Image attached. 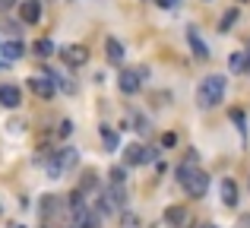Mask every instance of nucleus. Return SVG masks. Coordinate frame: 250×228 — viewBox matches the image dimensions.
Returning a JSON list of instances; mask_svg holds the SVG:
<instances>
[{
    "label": "nucleus",
    "instance_id": "nucleus-23",
    "mask_svg": "<svg viewBox=\"0 0 250 228\" xmlns=\"http://www.w3.org/2000/svg\"><path fill=\"white\" fill-rule=\"evenodd\" d=\"M231 117H234V124H238L241 136H247V127H244V114H241V111H231Z\"/></svg>",
    "mask_w": 250,
    "mask_h": 228
},
{
    "label": "nucleus",
    "instance_id": "nucleus-17",
    "mask_svg": "<svg viewBox=\"0 0 250 228\" xmlns=\"http://www.w3.org/2000/svg\"><path fill=\"white\" fill-rule=\"evenodd\" d=\"M127 117H130V124H133V130H136V133H149V130H152V127H149V121H146V114L130 111Z\"/></svg>",
    "mask_w": 250,
    "mask_h": 228
},
{
    "label": "nucleus",
    "instance_id": "nucleus-24",
    "mask_svg": "<svg viewBox=\"0 0 250 228\" xmlns=\"http://www.w3.org/2000/svg\"><path fill=\"white\" fill-rule=\"evenodd\" d=\"M57 133H61V136H70V133H73V121H61Z\"/></svg>",
    "mask_w": 250,
    "mask_h": 228
},
{
    "label": "nucleus",
    "instance_id": "nucleus-25",
    "mask_svg": "<svg viewBox=\"0 0 250 228\" xmlns=\"http://www.w3.org/2000/svg\"><path fill=\"white\" fill-rule=\"evenodd\" d=\"M162 146H165V149L177 146V136H174V133H165V136H162Z\"/></svg>",
    "mask_w": 250,
    "mask_h": 228
},
{
    "label": "nucleus",
    "instance_id": "nucleus-18",
    "mask_svg": "<svg viewBox=\"0 0 250 228\" xmlns=\"http://www.w3.org/2000/svg\"><path fill=\"white\" fill-rule=\"evenodd\" d=\"M32 51H35L38 57H51L54 54V41H51V38H38V41L32 44Z\"/></svg>",
    "mask_w": 250,
    "mask_h": 228
},
{
    "label": "nucleus",
    "instance_id": "nucleus-32",
    "mask_svg": "<svg viewBox=\"0 0 250 228\" xmlns=\"http://www.w3.org/2000/svg\"><path fill=\"white\" fill-rule=\"evenodd\" d=\"M206 3H209V0H206Z\"/></svg>",
    "mask_w": 250,
    "mask_h": 228
},
{
    "label": "nucleus",
    "instance_id": "nucleus-2",
    "mask_svg": "<svg viewBox=\"0 0 250 228\" xmlns=\"http://www.w3.org/2000/svg\"><path fill=\"white\" fill-rule=\"evenodd\" d=\"M222 99H225V76H219V73L206 76V80L200 83V89H196V102H200V108H215Z\"/></svg>",
    "mask_w": 250,
    "mask_h": 228
},
{
    "label": "nucleus",
    "instance_id": "nucleus-16",
    "mask_svg": "<svg viewBox=\"0 0 250 228\" xmlns=\"http://www.w3.org/2000/svg\"><path fill=\"white\" fill-rule=\"evenodd\" d=\"M165 222L174 225V228H181L184 222H187V212H184L181 206H171V209H165Z\"/></svg>",
    "mask_w": 250,
    "mask_h": 228
},
{
    "label": "nucleus",
    "instance_id": "nucleus-29",
    "mask_svg": "<svg viewBox=\"0 0 250 228\" xmlns=\"http://www.w3.org/2000/svg\"><path fill=\"white\" fill-rule=\"evenodd\" d=\"M10 228H25V225H19V222H10Z\"/></svg>",
    "mask_w": 250,
    "mask_h": 228
},
{
    "label": "nucleus",
    "instance_id": "nucleus-8",
    "mask_svg": "<svg viewBox=\"0 0 250 228\" xmlns=\"http://www.w3.org/2000/svg\"><path fill=\"white\" fill-rule=\"evenodd\" d=\"M61 57H63V63H67V67H83V63L89 61V51H85L83 44H70V48L61 51Z\"/></svg>",
    "mask_w": 250,
    "mask_h": 228
},
{
    "label": "nucleus",
    "instance_id": "nucleus-28",
    "mask_svg": "<svg viewBox=\"0 0 250 228\" xmlns=\"http://www.w3.org/2000/svg\"><path fill=\"white\" fill-rule=\"evenodd\" d=\"M16 6V0H0V10H13Z\"/></svg>",
    "mask_w": 250,
    "mask_h": 228
},
{
    "label": "nucleus",
    "instance_id": "nucleus-31",
    "mask_svg": "<svg viewBox=\"0 0 250 228\" xmlns=\"http://www.w3.org/2000/svg\"><path fill=\"white\" fill-rule=\"evenodd\" d=\"M3 63H6V61H3V57H0V67H3Z\"/></svg>",
    "mask_w": 250,
    "mask_h": 228
},
{
    "label": "nucleus",
    "instance_id": "nucleus-13",
    "mask_svg": "<svg viewBox=\"0 0 250 228\" xmlns=\"http://www.w3.org/2000/svg\"><path fill=\"white\" fill-rule=\"evenodd\" d=\"M98 133H102V143H104V149H108V152H114V149L121 146V136H117V130H114V127L102 124V130H98Z\"/></svg>",
    "mask_w": 250,
    "mask_h": 228
},
{
    "label": "nucleus",
    "instance_id": "nucleus-27",
    "mask_svg": "<svg viewBox=\"0 0 250 228\" xmlns=\"http://www.w3.org/2000/svg\"><path fill=\"white\" fill-rule=\"evenodd\" d=\"M155 159H159V149H155V146H146V165H149V162H155Z\"/></svg>",
    "mask_w": 250,
    "mask_h": 228
},
{
    "label": "nucleus",
    "instance_id": "nucleus-14",
    "mask_svg": "<svg viewBox=\"0 0 250 228\" xmlns=\"http://www.w3.org/2000/svg\"><path fill=\"white\" fill-rule=\"evenodd\" d=\"M222 203L225 206H238V184H234L231 178L222 181Z\"/></svg>",
    "mask_w": 250,
    "mask_h": 228
},
{
    "label": "nucleus",
    "instance_id": "nucleus-3",
    "mask_svg": "<svg viewBox=\"0 0 250 228\" xmlns=\"http://www.w3.org/2000/svg\"><path fill=\"white\" fill-rule=\"evenodd\" d=\"M124 203H127V187L111 181V184L102 190V197H98V212H104V216H111V212H121Z\"/></svg>",
    "mask_w": 250,
    "mask_h": 228
},
{
    "label": "nucleus",
    "instance_id": "nucleus-26",
    "mask_svg": "<svg viewBox=\"0 0 250 228\" xmlns=\"http://www.w3.org/2000/svg\"><path fill=\"white\" fill-rule=\"evenodd\" d=\"M155 3H159L162 10H174V6H181V0H155Z\"/></svg>",
    "mask_w": 250,
    "mask_h": 228
},
{
    "label": "nucleus",
    "instance_id": "nucleus-10",
    "mask_svg": "<svg viewBox=\"0 0 250 228\" xmlns=\"http://www.w3.org/2000/svg\"><path fill=\"white\" fill-rule=\"evenodd\" d=\"M19 16H22V22L35 25L38 19H42V3H38V0H25V3L19 6Z\"/></svg>",
    "mask_w": 250,
    "mask_h": 228
},
{
    "label": "nucleus",
    "instance_id": "nucleus-30",
    "mask_svg": "<svg viewBox=\"0 0 250 228\" xmlns=\"http://www.w3.org/2000/svg\"><path fill=\"white\" fill-rule=\"evenodd\" d=\"M200 228H219V225H200Z\"/></svg>",
    "mask_w": 250,
    "mask_h": 228
},
{
    "label": "nucleus",
    "instance_id": "nucleus-20",
    "mask_svg": "<svg viewBox=\"0 0 250 228\" xmlns=\"http://www.w3.org/2000/svg\"><path fill=\"white\" fill-rule=\"evenodd\" d=\"M228 67H231V73H241V70H247V57L244 54H231L228 57Z\"/></svg>",
    "mask_w": 250,
    "mask_h": 228
},
{
    "label": "nucleus",
    "instance_id": "nucleus-1",
    "mask_svg": "<svg viewBox=\"0 0 250 228\" xmlns=\"http://www.w3.org/2000/svg\"><path fill=\"white\" fill-rule=\"evenodd\" d=\"M177 181H181V187L187 190V197H193V200L206 197V190H209V174L203 171V168H196V152H190L187 162H181V165H177Z\"/></svg>",
    "mask_w": 250,
    "mask_h": 228
},
{
    "label": "nucleus",
    "instance_id": "nucleus-6",
    "mask_svg": "<svg viewBox=\"0 0 250 228\" xmlns=\"http://www.w3.org/2000/svg\"><path fill=\"white\" fill-rule=\"evenodd\" d=\"M143 73H146V70H124V73L117 76V86H121V92H124V95H133V92H140Z\"/></svg>",
    "mask_w": 250,
    "mask_h": 228
},
{
    "label": "nucleus",
    "instance_id": "nucleus-19",
    "mask_svg": "<svg viewBox=\"0 0 250 228\" xmlns=\"http://www.w3.org/2000/svg\"><path fill=\"white\" fill-rule=\"evenodd\" d=\"M234 22H238V10H228L225 16L219 19V32H228V29H231Z\"/></svg>",
    "mask_w": 250,
    "mask_h": 228
},
{
    "label": "nucleus",
    "instance_id": "nucleus-22",
    "mask_svg": "<svg viewBox=\"0 0 250 228\" xmlns=\"http://www.w3.org/2000/svg\"><path fill=\"white\" fill-rule=\"evenodd\" d=\"M121 228H140V219H136L133 212H124V219H121Z\"/></svg>",
    "mask_w": 250,
    "mask_h": 228
},
{
    "label": "nucleus",
    "instance_id": "nucleus-9",
    "mask_svg": "<svg viewBox=\"0 0 250 228\" xmlns=\"http://www.w3.org/2000/svg\"><path fill=\"white\" fill-rule=\"evenodd\" d=\"M187 44H190V51H193V57H209V44L200 38V32H196V25H190L187 29Z\"/></svg>",
    "mask_w": 250,
    "mask_h": 228
},
{
    "label": "nucleus",
    "instance_id": "nucleus-11",
    "mask_svg": "<svg viewBox=\"0 0 250 228\" xmlns=\"http://www.w3.org/2000/svg\"><path fill=\"white\" fill-rule=\"evenodd\" d=\"M19 102H22V95H19L16 86H0V105L3 108H16Z\"/></svg>",
    "mask_w": 250,
    "mask_h": 228
},
{
    "label": "nucleus",
    "instance_id": "nucleus-4",
    "mask_svg": "<svg viewBox=\"0 0 250 228\" xmlns=\"http://www.w3.org/2000/svg\"><path fill=\"white\" fill-rule=\"evenodd\" d=\"M76 162H80V152H76V149H61V152H54V159L48 162V174L51 178H61V174L70 171Z\"/></svg>",
    "mask_w": 250,
    "mask_h": 228
},
{
    "label": "nucleus",
    "instance_id": "nucleus-7",
    "mask_svg": "<svg viewBox=\"0 0 250 228\" xmlns=\"http://www.w3.org/2000/svg\"><path fill=\"white\" fill-rule=\"evenodd\" d=\"M22 54H25V44L19 41V38H10V41H3V44H0V57H3L6 63L22 61Z\"/></svg>",
    "mask_w": 250,
    "mask_h": 228
},
{
    "label": "nucleus",
    "instance_id": "nucleus-5",
    "mask_svg": "<svg viewBox=\"0 0 250 228\" xmlns=\"http://www.w3.org/2000/svg\"><path fill=\"white\" fill-rule=\"evenodd\" d=\"M29 89L38 95V99H54V92H57V80L54 76H32L29 80Z\"/></svg>",
    "mask_w": 250,
    "mask_h": 228
},
{
    "label": "nucleus",
    "instance_id": "nucleus-15",
    "mask_svg": "<svg viewBox=\"0 0 250 228\" xmlns=\"http://www.w3.org/2000/svg\"><path fill=\"white\" fill-rule=\"evenodd\" d=\"M104 51H108V61L111 63H121L124 61V44L117 41V38H108V41H104Z\"/></svg>",
    "mask_w": 250,
    "mask_h": 228
},
{
    "label": "nucleus",
    "instance_id": "nucleus-21",
    "mask_svg": "<svg viewBox=\"0 0 250 228\" xmlns=\"http://www.w3.org/2000/svg\"><path fill=\"white\" fill-rule=\"evenodd\" d=\"M111 181H114V184H124V181H127V168L124 165H117V168H111V174H108Z\"/></svg>",
    "mask_w": 250,
    "mask_h": 228
},
{
    "label": "nucleus",
    "instance_id": "nucleus-12",
    "mask_svg": "<svg viewBox=\"0 0 250 228\" xmlns=\"http://www.w3.org/2000/svg\"><path fill=\"white\" fill-rule=\"evenodd\" d=\"M124 162L127 165H146V146H127L124 149Z\"/></svg>",
    "mask_w": 250,
    "mask_h": 228
}]
</instances>
